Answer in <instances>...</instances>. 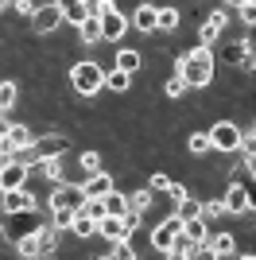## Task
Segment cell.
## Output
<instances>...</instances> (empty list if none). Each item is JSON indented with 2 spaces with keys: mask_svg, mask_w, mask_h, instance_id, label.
<instances>
[{
  "mask_svg": "<svg viewBox=\"0 0 256 260\" xmlns=\"http://www.w3.org/2000/svg\"><path fill=\"white\" fill-rule=\"evenodd\" d=\"M206 136H210L217 155H237L241 152V124H237V120H213Z\"/></svg>",
  "mask_w": 256,
  "mask_h": 260,
  "instance_id": "cell-3",
  "label": "cell"
},
{
  "mask_svg": "<svg viewBox=\"0 0 256 260\" xmlns=\"http://www.w3.org/2000/svg\"><path fill=\"white\" fill-rule=\"evenodd\" d=\"M97 23H101V43H124V31L132 27L128 16L117 8V4H109V8L97 12Z\"/></svg>",
  "mask_w": 256,
  "mask_h": 260,
  "instance_id": "cell-4",
  "label": "cell"
},
{
  "mask_svg": "<svg viewBox=\"0 0 256 260\" xmlns=\"http://www.w3.org/2000/svg\"><path fill=\"white\" fill-rule=\"evenodd\" d=\"M16 98H20V86H16L12 78H4V82H0V113H8V109L16 105Z\"/></svg>",
  "mask_w": 256,
  "mask_h": 260,
  "instance_id": "cell-30",
  "label": "cell"
},
{
  "mask_svg": "<svg viewBox=\"0 0 256 260\" xmlns=\"http://www.w3.org/2000/svg\"><path fill=\"white\" fill-rule=\"evenodd\" d=\"M113 66H117V70H124V74H136L140 66H144V54H140L136 47H124V43H120V51L113 54Z\"/></svg>",
  "mask_w": 256,
  "mask_h": 260,
  "instance_id": "cell-17",
  "label": "cell"
},
{
  "mask_svg": "<svg viewBox=\"0 0 256 260\" xmlns=\"http://www.w3.org/2000/svg\"><path fill=\"white\" fill-rule=\"evenodd\" d=\"M171 214L179 217V221H186V217H194V214H202V198L186 190V194H182L179 202H175V210H171Z\"/></svg>",
  "mask_w": 256,
  "mask_h": 260,
  "instance_id": "cell-23",
  "label": "cell"
},
{
  "mask_svg": "<svg viewBox=\"0 0 256 260\" xmlns=\"http://www.w3.org/2000/svg\"><path fill=\"white\" fill-rule=\"evenodd\" d=\"M225 27H229V12H225V8H213L210 16L202 20V27H198V43L213 47V43H217V35H221Z\"/></svg>",
  "mask_w": 256,
  "mask_h": 260,
  "instance_id": "cell-12",
  "label": "cell"
},
{
  "mask_svg": "<svg viewBox=\"0 0 256 260\" xmlns=\"http://www.w3.org/2000/svg\"><path fill=\"white\" fill-rule=\"evenodd\" d=\"M175 74L186 82V89H194V93H202V89L213 86V78H217V54H213V47H190V51H182L179 58H175Z\"/></svg>",
  "mask_w": 256,
  "mask_h": 260,
  "instance_id": "cell-1",
  "label": "cell"
},
{
  "mask_svg": "<svg viewBox=\"0 0 256 260\" xmlns=\"http://www.w3.org/2000/svg\"><path fill=\"white\" fill-rule=\"evenodd\" d=\"M101 202H105V214H124V210H128V194H124V190H117V186H113Z\"/></svg>",
  "mask_w": 256,
  "mask_h": 260,
  "instance_id": "cell-28",
  "label": "cell"
},
{
  "mask_svg": "<svg viewBox=\"0 0 256 260\" xmlns=\"http://www.w3.org/2000/svg\"><path fill=\"white\" fill-rule=\"evenodd\" d=\"M70 89H74L82 101L97 98L101 89H105V66L97 62V58H78L70 66Z\"/></svg>",
  "mask_w": 256,
  "mask_h": 260,
  "instance_id": "cell-2",
  "label": "cell"
},
{
  "mask_svg": "<svg viewBox=\"0 0 256 260\" xmlns=\"http://www.w3.org/2000/svg\"><path fill=\"white\" fill-rule=\"evenodd\" d=\"M39 198L31 194V186H12V190H0V214H20V210H35Z\"/></svg>",
  "mask_w": 256,
  "mask_h": 260,
  "instance_id": "cell-11",
  "label": "cell"
},
{
  "mask_svg": "<svg viewBox=\"0 0 256 260\" xmlns=\"http://www.w3.org/2000/svg\"><path fill=\"white\" fill-rule=\"evenodd\" d=\"M179 23H182V12L175 8V4H167V8H155V31L175 35V31H179Z\"/></svg>",
  "mask_w": 256,
  "mask_h": 260,
  "instance_id": "cell-18",
  "label": "cell"
},
{
  "mask_svg": "<svg viewBox=\"0 0 256 260\" xmlns=\"http://www.w3.org/2000/svg\"><path fill=\"white\" fill-rule=\"evenodd\" d=\"M31 159L27 163H35V159H51V155H66L70 152V140H66L62 132H43V136H35L31 140Z\"/></svg>",
  "mask_w": 256,
  "mask_h": 260,
  "instance_id": "cell-7",
  "label": "cell"
},
{
  "mask_svg": "<svg viewBox=\"0 0 256 260\" xmlns=\"http://www.w3.org/2000/svg\"><path fill=\"white\" fill-rule=\"evenodd\" d=\"M245 54H252V39H237V43H229L221 51V62H229V66H241V58Z\"/></svg>",
  "mask_w": 256,
  "mask_h": 260,
  "instance_id": "cell-26",
  "label": "cell"
},
{
  "mask_svg": "<svg viewBox=\"0 0 256 260\" xmlns=\"http://www.w3.org/2000/svg\"><path fill=\"white\" fill-rule=\"evenodd\" d=\"M78 167H82V175L101 171V152H97V148H85V152H78Z\"/></svg>",
  "mask_w": 256,
  "mask_h": 260,
  "instance_id": "cell-29",
  "label": "cell"
},
{
  "mask_svg": "<svg viewBox=\"0 0 256 260\" xmlns=\"http://www.w3.org/2000/svg\"><path fill=\"white\" fill-rule=\"evenodd\" d=\"M78 39H82L85 47H97V43H101V23H97V16H85V20L78 23Z\"/></svg>",
  "mask_w": 256,
  "mask_h": 260,
  "instance_id": "cell-24",
  "label": "cell"
},
{
  "mask_svg": "<svg viewBox=\"0 0 256 260\" xmlns=\"http://www.w3.org/2000/svg\"><path fill=\"white\" fill-rule=\"evenodd\" d=\"M58 12H62V23L66 27H78V23L89 16V0H54Z\"/></svg>",
  "mask_w": 256,
  "mask_h": 260,
  "instance_id": "cell-16",
  "label": "cell"
},
{
  "mask_svg": "<svg viewBox=\"0 0 256 260\" xmlns=\"http://www.w3.org/2000/svg\"><path fill=\"white\" fill-rule=\"evenodd\" d=\"M182 229V221L175 214H163L155 225H151V233H148V245H151V252H159V256H167V249H171V241H175V233Z\"/></svg>",
  "mask_w": 256,
  "mask_h": 260,
  "instance_id": "cell-6",
  "label": "cell"
},
{
  "mask_svg": "<svg viewBox=\"0 0 256 260\" xmlns=\"http://www.w3.org/2000/svg\"><path fill=\"white\" fill-rule=\"evenodd\" d=\"M151 198H155V194H151L148 186H144V190H136V194H128V210H140V214H148V210H151Z\"/></svg>",
  "mask_w": 256,
  "mask_h": 260,
  "instance_id": "cell-32",
  "label": "cell"
},
{
  "mask_svg": "<svg viewBox=\"0 0 256 260\" xmlns=\"http://www.w3.org/2000/svg\"><path fill=\"white\" fill-rule=\"evenodd\" d=\"M163 93H167L171 101H179L182 93H190V89H186V82H182L179 74H171V78H167V86H163Z\"/></svg>",
  "mask_w": 256,
  "mask_h": 260,
  "instance_id": "cell-34",
  "label": "cell"
},
{
  "mask_svg": "<svg viewBox=\"0 0 256 260\" xmlns=\"http://www.w3.org/2000/svg\"><path fill=\"white\" fill-rule=\"evenodd\" d=\"M78 186H82V194H85V198H105V194H109V190H113L117 183H113V175H109L105 167H101V171L85 175V179H82Z\"/></svg>",
  "mask_w": 256,
  "mask_h": 260,
  "instance_id": "cell-14",
  "label": "cell"
},
{
  "mask_svg": "<svg viewBox=\"0 0 256 260\" xmlns=\"http://www.w3.org/2000/svg\"><path fill=\"white\" fill-rule=\"evenodd\" d=\"M140 217H144L140 210H124V214H120V221H124L128 233H136V229H140Z\"/></svg>",
  "mask_w": 256,
  "mask_h": 260,
  "instance_id": "cell-38",
  "label": "cell"
},
{
  "mask_svg": "<svg viewBox=\"0 0 256 260\" xmlns=\"http://www.w3.org/2000/svg\"><path fill=\"white\" fill-rule=\"evenodd\" d=\"M31 179V163L20 159V155H12V159L0 163V190H12V186H27Z\"/></svg>",
  "mask_w": 256,
  "mask_h": 260,
  "instance_id": "cell-10",
  "label": "cell"
},
{
  "mask_svg": "<svg viewBox=\"0 0 256 260\" xmlns=\"http://www.w3.org/2000/svg\"><path fill=\"white\" fill-rule=\"evenodd\" d=\"M182 233H186L194 245H202V241L210 237V221H206L202 214H194V217H186V221H182Z\"/></svg>",
  "mask_w": 256,
  "mask_h": 260,
  "instance_id": "cell-22",
  "label": "cell"
},
{
  "mask_svg": "<svg viewBox=\"0 0 256 260\" xmlns=\"http://www.w3.org/2000/svg\"><path fill=\"white\" fill-rule=\"evenodd\" d=\"M171 183H175V179H171V175H163V171H151V175H148V190H151V194H167Z\"/></svg>",
  "mask_w": 256,
  "mask_h": 260,
  "instance_id": "cell-33",
  "label": "cell"
},
{
  "mask_svg": "<svg viewBox=\"0 0 256 260\" xmlns=\"http://www.w3.org/2000/svg\"><path fill=\"white\" fill-rule=\"evenodd\" d=\"M27 20H31V35L47 39V35H54L58 27H62V12H58V4H54V0H43V4L27 16Z\"/></svg>",
  "mask_w": 256,
  "mask_h": 260,
  "instance_id": "cell-5",
  "label": "cell"
},
{
  "mask_svg": "<svg viewBox=\"0 0 256 260\" xmlns=\"http://www.w3.org/2000/svg\"><path fill=\"white\" fill-rule=\"evenodd\" d=\"M85 202V194H82V186L78 183H66V179H58V183L51 186V194H47V210H78Z\"/></svg>",
  "mask_w": 256,
  "mask_h": 260,
  "instance_id": "cell-8",
  "label": "cell"
},
{
  "mask_svg": "<svg viewBox=\"0 0 256 260\" xmlns=\"http://www.w3.org/2000/svg\"><path fill=\"white\" fill-rule=\"evenodd\" d=\"M237 12H241V20H245L248 27H252V23H256V0H248V4H241V8H237Z\"/></svg>",
  "mask_w": 256,
  "mask_h": 260,
  "instance_id": "cell-39",
  "label": "cell"
},
{
  "mask_svg": "<svg viewBox=\"0 0 256 260\" xmlns=\"http://www.w3.org/2000/svg\"><path fill=\"white\" fill-rule=\"evenodd\" d=\"M109 256H113V260H132V256H136V249H132L128 241H117V245L109 249Z\"/></svg>",
  "mask_w": 256,
  "mask_h": 260,
  "instance_id": "cell-36",
  "label": "cell"
},
{
  "mask_svg": "<svg viewBox=\"0 0 256 260\" xmlns=\"http://www.w3.org/2000/svg\"><path fill=\"white\" fill-rule=\"evenodd\" d=\"M70 233H74L78 241H89L97 237V221L89 214H82V210H74V221H70Z\"/></svg>",
  "mask_w": 256,
  "mask_h": 260,
  "instance_id": "cell-21",
  "label": "cell"
},
{
  "mask_svg": "<svg viewBox=\"0 0 256 260\" xmlns=\"http://www.w3.org/2000/svg\"><path fill=\"white\" fill-rule=\"evenodd\" d=\"M221 206L229 217H245L252 214V194H248V183H241V179H233L229 183V190L221 194Z\"/></svg>",
  "mask_w": 256,
  "mask_h": 260,
  "instance_id": "cell-9",
  "label": "cell"
},
{
  "mask_svg": "<svg viewBox=\"0 0 256 260\" xmlns=\"http://www.w3.org/2000/svg\"><path fill=\"white\" fill-rule=\"evenodd\" d=\"M186 152H190L194 159H206V155H213L210 136H206V132H190V136H186Z\"/></svg>",
  "mask_w": 256,
  "mask_h": 260,
  "instance_id": "cell-25",
  "label": "cell"
},
{
  "mask_svg": "<svg viewBox=\"0 0 256 260\" xmlns=\"http://www.w3.org/2000/svg\"><path fill=\"white\" fill-rule=\"evenodd\" d=\"M4 12H8V0H0V16H4Z\"/></svg>",
  "mask_w": 256,
  "mask_h": 260,
  "instance_id": "cell-41",
  "label": "cell"
},
{
  "mask_svg": "<svg viewBox=\"0 0 256 260\" xmlns=\"http://www.w3.org/2000/svg\"><path fill=\"white\" fill-rule=\"evenodd\" d=\"M167 256H171V260H190V256H198V245H194V241L179 229V233H175V241H171V249H167Z\"/></svg>",
  "mask_w": 256,
  "mask_h": 260,
  "instance_id": "cell-20",
  "label": "cell"
},
{
  "mask_svg": "<svg viewBox=\"0 0 256 260\" xmlns=\"http://www.w3.org/2000/svg\"><path fill=\"white\" fill-rule=\"evenodd\" d=\"M202 217H206V221H213V217H225L221 198H210V202H202Z\"/></svg>",
  "mask_w": 256,
  "mask_h": 260,
  "instance_id": "cell-35",
  "label": "cell"
},
{
  "mask_svg": "<svg viewBox=\"0 0 256 260\" xmlns=\"http://www.w3.org/2000/svg\"><path fill=\"white\" fill-rule=\"evenodd\" d=\"M225 4H229V8H241V4H248V0H225Z\"/></svg>",
  "mask_w": 256,
  "mask_h": 260,
  "instance_id": "cell-40",
  "label": "cell"
},
{
  "mask_svg": "<svg viewBox=\"0 0 256 260\" xmlns=\"http://www.w3.org/2000/svg\"><path fill=\"white\" fill-rule=\"evenodd\" d=\"M47 221H51L54 229H58V233H66V229H70V221H74V210H47Z\"/></svg>",
  "mask_w": 256,
  "mask_h": 260,
  "instance_id": "cell-31",
  "label": "cell"
},
{
  "mask_svg": "<svg viewBox=\"0 0 256 260\" xmlns=\"http://www.w3.org/2000/svg\"><path fill=\"white\" fill-rule=\"evenodd\" d=\"M105 89H113V93H128V89H132V74H124V70H117V66H109V70H105Z\"/></svg>",
  "mask_w": 256,
  "mask_h": 260,
  "instance_id": "cell-27",
  "label": "cell"
},
{
  "mask_svg": "<svg viewBox=\"0 0 256 260\" xmlns=\"http://www.w3.org/2000/svg\"><path fill=\"white\" fill-rule=\"evenodd\" d=\"M97 237H101V241H109V245H117V241H128L132 233L124 229L120 214H105L101 221H97Z\"/></svg>",
  "mask_w": 256,
  "mask_h": 260,
  "instance_id": "cell-15",
  "label": "cell"
},
{
  "mask_svg": "<svg viewBox=\"0 0 256 260\" xmlns=\"http://www.w3.org/2000/svg\"><path fill=\"white\" fill-rule=\"evenodd\" d=\"M237 252V237L233 233H210V237L202 241V245H198V256H233Z\"/></svg>",
  "mask_w": 256,
  "mask_h": 260,
  "instance_id": "cell-13",
  "label": "cell"
},
{
  "mask_svg": "<svg viewBox=\"0 0 256 260\" xmlns=\"http://www.w3.org/2000/svg\"><path fill=\"white\" fill-rule=\"evenodd\" d=\"M128 23H132L136 31H144V35H155V8H151V4H140V8L128 16Z\"/></svg>",
  "mask_w": 256,
  "mask_h": 260,
  "instance_id": "cell-19",
  "label": "cell"
},
{
  "mask_svg": "<svg viewBox=\"0 0 256 260\" xmlns=\"http://www.w3.org/2000/svg\"><path fill=\"white\" fill-rule=\"evenodd\" d=\"M39 4H43V0H8V8H16V12L23 16V20H27V16H31V12L39 8Z\"/></svg>",
  "mask_w": 256,
  "mask_h": 260,
  "instance_id": "cell-37",
  "label": "cell"
}]
</instances>
